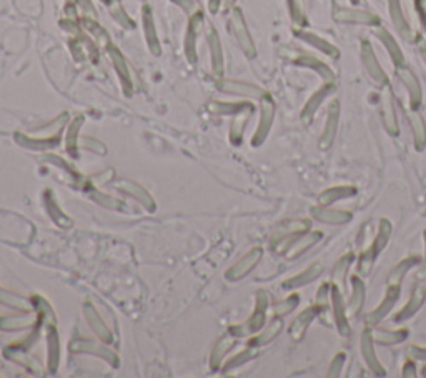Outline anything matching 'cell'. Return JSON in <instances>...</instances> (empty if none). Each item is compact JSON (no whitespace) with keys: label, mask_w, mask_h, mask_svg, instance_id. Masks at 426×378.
<instances>
[{"label":"cell","mask_w":426,"mask_h":378,"mask_svg":"<svg viewBox=\"0 0 426 378\" xmlns=\"http://www.w3.org/2000/svg\"><path fill=\"white\" fill-rule=\"evenodd\" d=\"M418 373H416V363L415 360L408 357V360L405 363H403V370H401V377L403 378H415Z\"/></svg>","instance_id":"f35d334b"},{"label":"cell","mask_w":426,"mask_h":378,"mask_svg":"<svg viewBox=\"0 0 426 378\" xmlns=\"http://www.w3.org/2000/svg\"><path fill=\"white\" fill-rule=\"evenodd\" d=\"M376 259H378V255L371 250L370 245H368L365 250H362V253H359V257H358V262H357V272L359 277L362 278L370 277Z\"/></svg>","instance_id":"836d02e7"},{"label":"cell","mask_w":426,"mask_h":378,"mask_svg":"<svg viewBox=\"0 0 426 378\" xmlns=\"http://www.w3.org/2000/svg\"><path fill=\"white\" fill-rule=\"evenodd\" d=\"M340 115H341V105L340 100H331L327 110V119H325V127H323L322 135L318 139V147L320 150H328L333 145V142L336 139V133H338L340 127Z\"/></svg>","instance_id":"30bf717a"},{"label":"cell","mask_w":426,"mask_h":378,"mask_svg":"<svg viewBox=\"0 0 426 378\" xmlns=\"http://www.w3.org/2000/svg\"><path fill=\"white\" fill-rule=\"evenodd\" d=\"M416 46H418L420 57H421V60H423V64H425V67H426V40L420 39L418 42H416Z\"/></svg>","instance_id":"b9f144b4"},{"label":"cell","mask_w":426,"mask_h":378,"mask_svg":"<svg viewBox=\"0 0 426 378\" xmlns=\"http://www.w3.org/2000/svg\"><path fill=\"white\" fill-rule=\"evenodd\" d=\"M350 285H352V293H350V299L346 302V312H348V318L353 320L359 312H362L363 305H365L366 300L365 278H362L359 275H353V277L350 278Z\"/></svg>","instance_id":"ffe728a7"},{"label":"cell","mask_w":426,"mask_h":378,"mask_svg":"<svg viewBox=\"0 0 426 378\" xmlns=\"http://www.w3.org/2000/svg\"><path fill=\"white\" fill-rule=\"evenodd\" d=\"M425 302H426V287L420 285L418 283V285L413 287V290L410 293V299H408L406 304L401 306V310L394 315L393 322L403 323V322H406V320H410L411 317H415V315L420 312V309L423 306Z\"/></svg>","instance_id":"e0dca14e"},{"label":"cell","mask_w":426,"mask_h":378,"mask_svg":"<svg viewBox=\"0 0 426 378\" xmlns=\"http://www.w3.org/2000/svg\"><path fill=\"white\" fill-rule=\"evenodd\" d=\"M293 64L303 67V69L313 70L315 74H318L323 79V82H336V74L330 65L325 64L323 60H320L318 57L310 55V53H300L293 59Z\"/></svg>","instance_id":"44dd1931"},{"label":"cell","mask_w":426,"mask_h":378,"mask_svg":"<svg viewBox=\"0 0 426 378\" xmlns=\"http://www.w3.org/2000/svg\"><path fill=\"white\" fill-rule=\"evenodd\" d=\"M418 278H426V230L423 232V259L420 262Z\"/></svg>","instance_id":"ab89813d"},{"label":"cell","mask_w":426,"mask_h":378,"mask_svg":"<svg viewBox=\"0 0 426 378\" xmlns=\"http://www.w3.org/2000/svg\"><path fill=\"white\" fill-rule=\"evenodd\" d=\"M295 35L296 39H300L301 42H305L306 46L313 47L315 50H318L320 53H323V55L330 57V59H338L340 57V48L335 46V43L330 42V40H327L325 37H322V35L310 32V30L305 29H295Z\"/></svg>","instance_id":"5bb4252c"},{"label":"cell","mask_w":426,"mask_h":378,"mask_svg":"<svg viewBox=\"0 0 426 378\" xmlns=\"http://www.w3.org/2000/svg\"><path fill=\"white\" fill-rule=\"evenodd\" d=\"M266 309H268V295H266L265 292H260L259 297H256V310L253 312V315L250 318H248V322L243 325L242 333H250V332H259L261 327H263L265 323V315H266Z\"/></svg>","instance_id":"83f0119b"},{"label":"cell","mask_w":426,"mask_h":378,"mask_svg":"<svg viewBox=\"0 0 426 378\" xmlns=\"http://www.w3.org/2000/svg\"><path fill=\"white\" fill-rule=\"evenodd\" d=\"M420 262H421V259L416 255L405 257L403 260H399L398 264L392 269V272L388 274V278H386V285H399V287H401L405 275L410 272L413 266L420 265Z\"/></svg>","instance_id":"f1b7e54d"},{"label":"cell","mask_w":426,"mask_h":378,"mask_svg":"<svg viewBox=\"0 0 426 378\" xmlns=\"http://www.w3.org/2000/svg\"><path fill=\"white\" fill-rule=\"evenodd\" d=\"M375 340H373L371 335V328L365 327V330L362 332V335H359V352H362L363 362L366 363L368 370H370L373 375L376 377H386V368L383 363H381V360L378 358V353H376V346H375Z\"/></svg>","instance_id":"8992f818"},{"label":"cell","mask_w":426,"mask_h":378,"mask_svg":"<svg viewBox=\"0 0 426 378\" xmlns=\"http://www.w3.org/2000/svg\"><path fill=\"white\" fill-rule=\"evenodd\" d=\"M288 11H290V19L295 29H305L308 24V15H306V4L305 0H287Z\"/></svg>","instance_id":"d6a6232c"},{"label":"cell","mask_w":426,"mask_h":378,"mask_svg":"<svg viewBox=\"0 0 426 378\" xmlns=\"http://www.w3.org/2000/svg\"><path fill=\"white\" fill-rule=\"evenodd\" d=\"M233 2H235V0H225V7H230V6H233Z\"/></svg>","instance_id":"7bdbcfd3"},{"label":"cell","mask_w":426,"mask_h":378,"mask_svg":"<svg viewBox=\"0 0 426 378\" xmlns=\"http://www.w3.org/2000/svg\"><path fill=\"white\" fill-rule=\"evenodd\" d=\"M350 2H352V4H353V6H357V4L359 2V0H350Z\"/></svg>","instance_id":"f6af8a7d"},{"label":"cell","mask_w":426,"mask_h":378,"mask_svg":"<svg viewBox=\"0 0 426 378\" xmlns=\"http://www.w3.org/2000/svg\"><path fill=\"white\" fill-rule=\"evenodd\" d=\"M225 92L228 93H235V95H243L248 97V99H256L261 100L266 95V92L263 88L252 86V83H245V82H235V80H228V82H225L224 86H221Z\"/></svg>","instance_id":"f546056e"},{"label":"cell","mask_w":426,"mask_h":378,"mask_svg":"<svg viewBox=\"0 0 426 378\" xmlns=\"http://www.w3.org/2000/svg\"><path fill=\"white\" fill-rule=\"evenodd\" d=\"M353 262H355V253L348 252L345 253L343 257H340L338 262H336L335 266H333V272H331L333 285L338 287L343 293L346 290V278H348L350 266H352Z\"/></svg>","instance_id":"4316f807"},{"label":"cell","mask_w":426,"mask_h":378,"mask_svg":"<svg viewBox=\"0 0 426 378\" xmlns=\"http://www.w3.org/2000/svg\"><path fill=\"white\" fill-rule=\"evenodd\" d=\"M406 355L413 360H421V362H426V346H421V345H408L406 346Z\"/></svg>","instance_id":"74e56055"},{"label":"cell","mask_w":426,"mask_h":378,"mask_svg":"<svg viewBox=\"0 0 426 378\" xmlns=\"http://www.w3.org/2000/svg\"><path fill=\"white\" fill-rule=\"evenodd\" d=\"M322 274H323V265L320 264V262H313L312 265L306 266V269L301 270L300 274L293 275V277L285 280L282 287L285 288V290H296V288L305 287L308 285V283L315 282V280L322 277Z\"/></svg>","instance_id":"7402d4cb"},{"label":"cell","mask_w":426,"mask_h":378,"mask_svg":"<svg viewBox=\"0 0 426 378\" xmlns=\"http://www.w3.org/2000/svg\"><path fill=\"white\" fill-rule=\"evenodd\" d=\"M282 330H283V320H282V317H277V315H275V318L272 320V322L266 325V328L261 330L260 335L256 337V339L253 340L252 344H255V345L270 344V342H272Z\"/></svg>","instance_id":"e575fe53"},{"label":"cell","mask_w":426,"mask_h":378,"mask_svg":"<svg viewBox=\"0 0 426 378\" xmlns=\"http://www.w3.org/2000/svg\"><path fill=\"white\" fill-rule=\"evenodd\" d=\"M358 194V189L353 185H335L328 187L323 192L318 194V205H333V203L340 202V200L352 198Z\"/></svg>","instance_id":"cb8c5ba5"},{"label":"cell","mask_w":426,"mask_h":378,"mask_svg":"<svg viewBox=\"0 0 426 378\" xmlns=\"http://www.w3.org/2000/svg\"><path fill=\"white\" fill-rule=\"evenodd\" d=\"M373 35H375V37L378 39V42L383 46L386 53L390 55V59H392V64L394 65V69H399V67L406 65L405 53H403L401 47H399L398 40L393 37V34L390 32L385 25L380 24V25L373 27Z\"/></svg>","instance_id":"8fae6325"},{"label":"cell","mask_w":426,"mask_h":378,"mask_svg":"<svg viewBox=\"0 0 426 378\" xmlns=\"http://www.w3.org/2000/svg\"><path fill=\"white\" fill-rule=\"evenodd\" d=\"M232 30L233 35L238 40L240 47H242V50L245 52L248 57H255L256 55L255 43H253V39L250 32H248L245 19H243V13L240 8H235L232 13Z\"/></svg>","instance_id":"d6986e66"},{"label":"cell","mask_w":426,"mask_h":378,"mask_svg":"<svg viewBox=\"0 0 426 378\" xmlns=\"http://www.w3.org/2000/svg\"><path fill=\"white\" fill-rule=\"evenodd\" d=\"M335 90H336V82H323V86L310 95V99L305 102L303 109H301L300 112V119L305 126H310V123L313 122L315 115H317L320 107L325 104V100L328 97H331L333 93H335Z\"/></svg>","instance_id":"9c48e42d"},{"label":"cell","mask_w":426,"mask_h":378,"mask_svg":"<svg viewBox=\"0 0 426 378\" xmlns=\"http://www.w3.org/2000/svg\"><path fill=\"white\" fill-rule=\"evenodd\" d=\"M333 20L338 24H352V25H366L376 27L381 24L380 17L375 12L358 7H335L331 12Z\"/></svg>","instance_id":"277c9868"},{"label":"cell","mask_w":426,"mask_h":378,"mask_svg":"<svg viewBox=\"0 0 426 378\" xmlns=\"http://www.w3.org/2000/svg\"><path fill=\"white\" fill-rule=\"evenodd\" d=\"M399 295H401V287L399 285H386V292L383 295V299L371 312L366 313L365 317V325L366 327H378L383 320L392 313L393 306L397 305V302L399 300Z\"/></svg>","instance_id":"5b68a950"},{"label":"cell","mask_w":426,"mask_h":378,"mask_svg":"<svg viewBox=\"0 0 426 378\" xmlns=\"http://www.w3.org/2000/svg\"><path fill=\"white\" fill-rule=\"evenodd\" d=\"M345 363H346V353L345 352L336 353L335 357L331 358L330 365H328L327 377L328 378H338V377H341V372H343Z\"/></svg>","instance_id":"8d00e7d4"},{"label":"cell","mask_w":426,"mask_h":378,"mask_svg":"<svg viewBox=\"0 0 426 378\" xmlns=\"http://www.w3.org/2000/svg\"><path fill=\"white\" fill-rule=\"evenodd\" d=\"M331 315H333V325L343 339H348L352 335V325H350L348 312H346V302L345 293L338 287L331 283Z\"/></svg>","instance_id":"52a82bcc"},{"label":"cell","mask_w":426,"mask_h":378,"mask_svg":"<svg viewBox=\"0 0 426 378\" xmlns=\"http://www.w3.org/2000/svg\"><path fill=\"white\" fill-rule=\"evenodd\" d=\"M318 318V309L317 305H310L306 306L305 310H301V312L296 315L295 320L290 323V328H288V333H290V339L293 342H301L305 339L306 332H308V328L315 320Z\"/></svg>","instance_id":"2e32d148"},{"label":"cell","mask_w":426,"mask_h":378,"mask_svg":"<svg viewBox=\"0 0 426 378\" xmlns=\"http://www.w3.org/2000/svg\"><path fill=\"white\" fill-rule=\"evenodd\" d=\"M392 234H393L392 222H390L388 219H385V217H383V219H380L378 232H376L375 238H373L370 242L371 250L375 252L376 255H380V253L386 248V245H388L390 238H392Z\"/></svg>","instance_id":"1f68e13d"},{"label":"cell","mask_w":426,"mask_h":378,"mask_svg":"<svg viewBox=\"0 0 426 378\" xmlns=\"http://www.w3.org/2000/svg\"><path fill=\"white\" fill-rule=\"evenodd\" d=\"M421 375L426 377V363L423 365V368H421Z\"/></svg>","instance_id":"ee69618b"},{"label":"cell","mask_w":426,"mask_h":378,"mask_svg":"<svg viewBox=\"0 0 426 378\" xmlns=\"http://www.w3.org/2000/svg\"><path fill=\"white\" fill-rule=\"evenodd\" d=\"M312 217L320 224L327 225H345L353 220V213L345 208H333L331 205H315L312 207Z\"/></svg>","instance_id":"9a60e30c"},{"label":"cell","mask_w":426,"mask_h":378,"mask_svg":"<svg viewBox=\"0 0 426 378\" xmlns=\"http://www.w3.org/2000/svg\"><path fill=\"white\" fill-rule=\"evenodd\" d=\"M298 302H300V297L296 295V293H293V295L287 297L285 300L280 302V304L275 305L273 312H275V315H277V317H285V315H288V313L293 312V310L296 309Z\"/></svg>","instance_id":"d590c367"},{"label":"cell","mask_w":426,"mask_h":378,"mask_svg":"<svg viewBox=\"0 0 426 378\" xmlns=\"http://www.w3.org/2000/svg\"><path fill=\"white\" fill-rule=\"evenodd\" d=\"M397 77L403 83V87L406 88L410 109H420L423 105V90H421V83L415 72L408 65H403L397 69Z\"/></svg>","instance_id":"7c38bea8"},{"label":"cell","mask_w":426,"mask_h":378,"mask_svg":"<svg viewBox=\"0 0 426 378\" xmlns=\"http://www.w3.org/2000/svg\"><path fill=\"white\" fill-rule=\"evenodd\" d=\"M261 255H263V250H261L260 247H255L253 250H250L247 253L245 257H243L242 260L238 262L237 265L233 266L232 270H230V278H242L245 277V275L250 272V270L255 269V265L259 264Z\"/></svg>","instance_id":"4dcf8cb0"},{"label":"cell","mask_w":426,"mask_h":378,"mask_svg":"<svg viewBox=\"0 0 426 378\" xmlns=\"http://www.w3.org/2000/svg\"><path fill=\"white\" fill-rule=\"evenodd\" d=\"M315 305L318 309V318L322 320L325 325H333V315H331V283H322L318 287L317 295H315Z\"/></svg>","instance_id":"603a6c76"},{"label":"cell","mask_w":426,"mask_h":378,"mask_svg":"<svg viewBox=\"0 0 426 378\" xmlns=\"http://www.w3.org/2000/svg\"><path fill=\"white\" fill-rule=\"evenodd\" d=\"M380 110H381V120H383V127L386 128V132H388L392 137H398L399 122L397 114V104H394V95L390 86L381 88Z\"/></svg>","instance_id":"ba28073f"},{"label":"cell","mask_w":426,"mask_h":378,"mask_svg":"<svg viewBox=\"0 0 426 378\" xmlns=\"http://www.w3.org/2000/svg\"><path fill=\"white\" fill-rule=\"evenodd\" d=\"M371 335L375 344L378 345H386L393 346L403 344L410 335V332L406 328H398V330H392V328H380V327H371Z\"/></svg>","instance_id":"484cf974"},{"label":"cell","mask_w":426,"mask_h":378,"mask_svg":"<svg viewBox=\"0 0 426 378\" xmlns=\"http://www.w3.org/2000/svg\"><path fill=\"white\" fill-rule=\"evenodd\" d=\"M359 59H362V64L365 67L368 77L371 79V82L375 83L376 87L383 88L390 86L388 74H386L383 67H381L378 55H376L375 48H373V43L368 39H363L362 43H359Z\"/></svg>","instance_id":"7a4b0ae2"},{"label":"cell","mask_w":426,"mask_h":378,"mask_svg":"<svg viewBox=\"0 0 426 378\" xmlns=\"http://www.w3.org/2000/svg\"><path fill=\"white\" fill-rule=\"evenodd\" d=\"M275 119V102L272 97L266 93L263 99L260 100V122L256 127L255 135H253V145H261L268 137L270 130H272Z\"/></svg>","instance_id":"4fadbf2b"},{"label":"cell","mask_w":426,"mask_h":378,"mask_svg":"<svg viewBox=\"0 0 426 378\" xmlns=\"http://www.w3.org/2000/svg\"><path fill=\"white\" fill-rule=\"evenodd\" d=\"M408 122H410L411 127L415 149L418 150V152H423L426 149V122L425 117L420 112V109H410V112H408Z\"/></svg>","instance_id":"d4e9b609"},{"label":"cell","mask_w":426,"mask_h":378,"mask_svg":"<svg viewBox=\"0 0 426 378\" xmlns=\"http://www.w3.org/2000/svg\"><path fill=\"white\" fill-rule=\"evenodd\" d=\"M416 11H418L421 25H423L426 30V0H416Z\"/></svg>","instance_id":"60d3db41"},{"label":"cell","mask_w":426,"mask_h":378,"mask_svg":"<svg viewBox=\"0 0 426 378\" xmlns=\"http://www.w3.org/2000/svg\"><path fill=\"white\" fill-rule=\"evenodd\" d=\"M310 229H312V222L306 219H293L283 222L272 235V247L277 248V252H287V248L290 247L293 240L298 237V235L308 232Z\"/></svg>","instance_id":"3957f363"},{"label":"cell","mask_w":426,"mask_h":378,"mask_svg":"<svg viewBox=\"0 0 426 378\" xmlns=\"http://www.w3.org/2000/svg\"><path fill=\"white\" fill-rule=\"evenodd\" d=\"M386 6H388V13L390 19H392V24L397 32L399 34V37H403L406 42H418L421 39L418 34V29L408 20V8L411 6V0H386Z\"/></svg>","instance_id":"6da1fadb"},{"label":"cell","mask_w":426,"mask_h":378,"mask_svg":"<svg viewBox=\"0 0 426 378\" xmlns=\"http://www.w3.org/2000/svg\"><path fill=\"white\" fill-rule=\"evenodd\" d=\"M322 238H323L322 230H312V229H310L308 232L298 235V237H296L290 243V247L287 248V252H285L287 259H290V260L298 259V257H301L303 253L308 252L310 248H313L315 245H317V243L322 242Z\"/></svg>","instance_id":"ac0fdd59"}]
</instances>
